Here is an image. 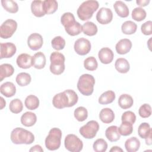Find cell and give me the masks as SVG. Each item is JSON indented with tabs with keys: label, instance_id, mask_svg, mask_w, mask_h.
Returning <instances> with one entry per match:
<instances>
[{
	"label": "cell",
	"instance_id": "1",
	"mask_svg": "<svg viewBox=\"0 0 152 152\" xmlns=\"http://www.w3.org/2000/svg\"><path fill=\"white\" fill-rule=\"evenodd\" d=\"M78 100V97L77 93L74 90L68 89L55 94L53 97L52 103L55 107L63 109L74 106Z\"/></svg>",
	"mask_w": 152,
	"mask_h": 152
},
{
	"label": "cell",
	"instance_id": "2",
	"mask_svg": "<svg viewBox=\"0 0 152 152\" xmlns=\"http://www.w3.org/2000/svg\"><path fill=\"white\" fill-rule=\"evenodd\" d=\"M61 22L65 27L66 33L70 36L78 35L82 31V26L75 21L74 15L71 12L64 13L61 16Z\"/></svg>",
	"mask_w": 152,
	"mask_h": 152
},
{
	"label": "cell",
	"instance_id": "3",
	"mask_svg": "<svg viewBox=\"0 0 152 152\" xmlns=\"http://www.w3.org/2000/svg\"><path fill=\"white\" fill-rule=\"evenodd\" d=\"M10 138L15 144H30L34 141V136L31 132L20 127L11 131Z\"/></svg>",
	"mask_w": 152,
	"mask_h": 152
},
{
	"label": "cell",
	"instance_id": "4",
	"mask_svg": "<svg viewBox=\"0 0 152 152\" xmlns=\"http://www.w3.org/2000/svg\"><path fill=\"white\" fill-rule=\"evenodd\" d=\"M99 6V4L97 1L88 0L83 2L77 11L78 18L82 21L90 19L93 13L98 9Z\"/></svg>",
	"mask_w": 152,
	"mask_h": 152
},
{
	"label": "cell",
	"instance_id": "5",
	"mask_svg": "<svg viewBox=\"0 0 152 152\" xmlns=\"http://www.w3.org/2000/svg\"><path fill=\"white\" fill-rule=\"evenodd\" d=\"M95 79L92 75L84 74L80 76L77 83V88L84 96H90L94 90Z\"/></svg>",
	"mask_w": 152,
	"mask_h": 152
},
{
	"label": "cell",
	"instance_id": "6",
	"mask_svg": "<svg viewBox=\"0 0 152 152\" xmlns=\"http://www.w3.org/2000/svg\"><path fill=\"white\" fill-rule=\"evenodd\" d=\"M50 71L55 75H60L65 70L64 55L58 52H53L50 56Z\"/></svg>",
	"mask_w": 152,
	"mask_h": 152
},
{
	"label": "cell",
	"instance_id": "7",
	"mask_svg": "<svg viewBox=\"0 0 152 152\" xmlns=\"http://www.w3.org/2000/svg\"><path fill=\"white\" fill-rule=\"evenodd\" d=\"M62 131L58 128H52L45 139V146L50 151L58 150L61 145Z\"/></svg>",
	"mask_w": 152,
	"mask_h": 152
},
{
	"label": "cell",
	"instance_id": "8",
	"mask_svg": "<svg viewBox=\"0 0 152 152\" xmlns=\"http://www.w3.org/2000/svg\"><path fill=\"white\" fill-rule=\"evenodd\" d=\"M65 148L71 152H79L83 147V141L74 134L67 135L64 140Z\"/></svg>",
	"mask_w": 152,
	"mask_h": 152
},
{
	"label": "cell",
	"instance_id": "9",
	"mask_svg": "<svg viewBox=\"0 0 152 152\" xmlns=\"http://www.w3.org/2000/svg\"><path fill=\"white\" fill-rule=\"evenodd\" d=\"M99 129V125L96 121L91 120L88 121L86 125L80 128V134L85 138L92 139L96 135Z\"/></svg>",
	"mask_w": 152,
	"mask_h": 152
},
{
	"label": "cell",
	"instance_id": "10",
	"mask_svg": "<svg viewBox=\"0 0 152 152\" xmlns=\"http://www.w3.org/2000/svg\"><path fill=\"white\" fill-rule=\"evenodd\" d=\"M17 28V23L12 19H7L0 27V36L2 39H8L15 33Z\"/></svg>",
	"mask_w": 152,
	"mask_h": 152
},
{
	"label": "cell",
	"instance_id": "11",
	"mask_svg": "<svg viewBox=\"0 0 152 152\" xmlns=\"http://www.w3.org/2000/svg\"><path fill=\"white\" fill-rule=\"evenodd\" d=\"M74 48L75 52L80 55H86L91 50L90 42L84 37L77 39L74 43Z\"/></svg>",
	"mask_w": 152,
	"mask_h": 152
},
{
	"label": "cell",
	"instance_id": "12",
	"mask_svg": "<svg viewBox=\"0 0 152 152\" xmlns=\"http://www.w3.org/2000/svg\"><path fill=\"white\" fill-rule=\"evenodd\" d=\"M112 19V11L108 8H100L96 14V20L101 24H107L110 23Z\"/></svg>",
	"mask_w": 152,
	"mask_h": 152
},
{
	"label": "cell",
	"instance_id": "13",
	"mask_svg": "<svg viewBox=\"0 0 152 152\" xmlns=\"http://www.w3.org/2000/svg\"><path fill=\"white\" fill-rule=\"evenodd\" d=\"M43 40L42 36L37 33L31 34L27 39V45L30 49L37 50L43 45Z\"/></svg>",
	"mask_w": 152,
	"mask_h": 152
},
{
	"label": "cell",
	"instance_id": "14",
	"mask_svg": "<svg viewBox=\"0 0 152 152\" xmlns=\"http://www.w3.org/2000/svg\"><path fill=\"white\" fill-rule=\"evenodd\" d=\"M1 59L11 58L16 52L15 45L11 42L1 43Z\"/></svg>",
	"mask_w": 152,
	"mask_h": 152
},
{
	"label": "cell",
	"instance_id": "15",
	"mask_svg": "<svg viewBox=\"0 0 152 152\" xmlns=\"http://www.w3.org/2000/svg\"><path fill=\"white\" fill-rule=\"evenodd\" d=\"M98 56L102 64H108L113 61L114 54L113 51L109 48H103L99 50Z\"/></svg>",
	"mask_w": 152,
	"mask_h": 152
},
{
	"label": "cell",
	"instance_id": "16",
	"mask_svg": "<svg viewBox=\"0 0 152 152\" xmlns=\"http://www.w3.org/2000/svg\"><path fill=\"white\" fill-rule=\"evenodd\" d=\"M132 48V42L128 39L120 40L116 45L115 49L118 53L124 55L129 52Z\"/></svg>",
	"mask_w": 152,
	"mask_h": 152
},
{
	"label": "cell",
	"instance_id": "17",
	"mask_svg": "<svg viewBox=\"0 0 152 152\" xmlns=\"http://www.w3.org/2000/svg\"><path fill=\"white\" fill-rule=\"evenodd\" d=\"M16 62L18 67L21 68H30L33 65L32 56L27 53H21L17 56Z\"/></svg>",
	"mask_w": 152,
	"mask_h": 152
},
{
	"label": "cell",
	"instance_id": "18",
	"mask_svg": "<svg viewBox=\"0 0 152 152\" xmlns=\"http://www.w3.org/2000/svg\"><path fill=\"white\" fill-rule=\"evenodd\" d=\"M46 56L42 52H38L32 56V65L38 69H42L46 65Z\"/></svg>",
	"mask_w": 152,
	"mask_h": 152
},
{
	"label": "cell",
	"instance_id": "19",
	"mask_svg": "<svg viewBox=\"0 0 152 152\" xmlns=\"http://www.w3.org/2000/svg\"><path fill=\"white\" fill-rule=\"evenodd\" d=\"M0 92L2 95L7 97H11L15 95L16 93V87L12 83L7 81L1 84Z\"/></svg>",
	"mask_w": 152,
	"mask_h": 152
},
{
	"label": "cell",
	"instance_id": "20",
	"mask_svg": "<svg viewBox=\"0 0 152 152\" xmlns=\"http://www.w3.org/2000/svg\"><path fill=\"white\" fill-rule=\"evenodd\" d=\"M113 8L118 15L120 17L125 18L129 15V8L124 2L121 1H116L113 5Z\"/></svg>",
	"mask_w": 152,
	"mask_h": 152
},
{
	"label": "cell",
	"instance_id": "21",
	"mask_svg": "<svg viewBox=\"0 0 152 152\" xmlns=\"http://www.w3.org/2000/svg\"><path fill=\"white\" fill-rule=\"evenodd\" d=\"M37 121V116L34 113L26 112L21 116V123L25 126H32Z\"/></svg>",
	"mask_w": 152,
	"mask_h": 152
},
{
	"label": "cell",
	"instance_id": "22",
	"mask_svg": "<svg viewBox=\"0 0 152 152\" xmlns=\"http://www.w3.org/2000/svg\"><path fill=\"white\" fill-rule=\"evenodd\" d=\"M105 135L107 139L110 142H115L121 138V134L118 131V127L112 125L108 127L105 131Z\"/></svg>",
	"mask_w": 152,
	"mask_h": 152
},
{
	"label": "cell",
	"instance_id": "23",
	"mask_svg": "<svg viewBox=\"0 0 152 152\" xmlns=\"http://www.w3.org/2000/svg\"><path fill=\"white\" fill-rule=\"evenodd\" d=\"M99 118L101 121L104 124H110L115 119V114L113 110L108 107L101 110L99 114Z\"/></svg>",
	"mask_w": 152,
	"mask_h": 152
},
{
	"label": "cell",
	"instance_id": "24",
	"mask_svg": "<svg viewBox=\"0 0 152 152\" xmlns=\"http://www.w3.org/2000/svg\"><path fill=\"white\" fill-rule=\"evenodd\" d=\"M140 147V141L135 137L127 139L125 142V147L128 152H135L139 150Z\"/></svg>",
	"mask_w": 152,
	"mask_h": 152
},
{
	"label": "cell",
	"instance_id": "25",
	"mask_svg": "<svg viewBox=\"0 0 152 152\" xmlns=\"http://www.w3.org/2000/svg\"><path fill=\"white\" fill-rule=\"evenodd\" d=\"M31 11L33 14L37 17H42L45 15L43 8V1L36 0L31 4Z\"/></svg>",
	"mask_w": 152,
	"mask_h": 152
},
{
	"label": "cell",
	"instance_id": "26",
	"mask_svg": "<svg viewBox=\"0 0 152 152\" xmlns=\"http://www.w3.org/2000/svg\"><path fill=\"white\" fill-rule=\"evenodd\" d=\"M115 67L119 72L122 74L128 72L130 69V65L128 61L123 58H119L116 60Z\"/></svg>",
	"mask_w": 152,
	"mask_h": 152
},
{
	"label": "cell",
	"instance_id": "27",
	"mask_svg": "<svg viewBox=\"0 0 152 152\" xmlns=\"http://www.w3.org/2000/svg\"><path fill=\"white\" fill-rule=\"evenodd\" d=\"M133 103L132 97L128 94H122L118 99V104L123 109L130 108L133 105Z\"/></svg>",
	"mask_w": 152,
	"mask_h": 152
},
{
	"label": "cell",
	"instance_id": "28",
	"mask_svg": "<svg viewBox=\"0 0 152 152\" xmlns=\"http://www.w3.org/2000/svg\"><path fill=\"white\" fill-rule=\"evenodd\" d=\"M58 2L55 0H45L43 1V8L45 14L54 13L58 9Z\"/></svg>",
	"mask_w": 152,
	"mask_h": 152
},
{
	"label": "cell",
	"instance_id": "29",
	"mask_svg": "<svg viewBox=\"0 0 152 152\" xmlns=\"http://www.w3.org/2000/svg\"><path fill=\"white\" fill-rule=\"evenodd\" d=\"M14 72V68L10 64H3L0 65V81L5 78L11 76Z\"/></svg>",
	"mask_w": 152,
	"mask_h": 152
},
{
	"label": "cell",
	"instance_id": "30",
	"mask_svg": "<svg viewBox=\"0 0 152 152\" xmlns=\"http://www.w3.org/2000/svg\"><path fill=\"white\" fill-rule=\"evenodd\" d=\"M115 97V92L112 90H108L101 94L99 98V103L101 104H107L112 103Z\"/></svg>",
	"mask_w": 152,
	"mask_h": 152
},
{
	"label": "cell",
	"instance_id": "31",
	"mask_svg": "<svg viewBox=\"0 0 152 152\" xmlns=\"http://www.w3.org/2000/svg\"><path fill=\"white\" fill-rule=\"evenodd\" d=\"M97 26L94 23L91 21L86 22L82 26L83 32L84 34L88 36H94L97 33Z\"/></svg>",
	"mask_w": 152,
	"mask_h": 152
},
{
	"label": "cell",
	"instance_id": "32",
	"mask_svg": "<svg viewBox=\"0 0 152 152\" xmlns=\"http://www.w3.org/2000/svg\"><path fill=\"white\" fill-rule=\"evenodd\" d=\"M24 104L29 110H35L39 106V100L34 95H28L25 99Z\"/></svg>",
	"mask_w": 152,
	"mask_h": 152
},
{
	"label": "cell",
	"instance_id": "33",
	"mask_svg": "<svg viewBox=\"0 0 152 152\" xmlns=\"http://www.w3.org/2000/svg\"><path fill=\"white\" fill-rule=\"evenodd\" d=\"M137 28V25L132 21H125L121 26V30L125 34H132L135 33Z\"/></svg>",
	"mask_w": 152,
	"mask_h": 152
},
{
	"label": "cell",
	"instance_id": "34",
	"mask_svg": "<svg viewBox=\"0 0 152 152\" xmlns=\"http://www.w3.org/2000/svg\"><path fill=\"white\" fill-rule=\"evenodd\" d=\"M31 78L30 75L27 72H21L17 74L15 78V81L18 85L23 87L27 86L31 82Z\"/></svg>",
	"mask_w": 152,
	"mask_h": 152
},
{
	"label": "cell",
	"instance_id": "35",
	"mask_svg": "<svg viewBox=\"0 0 152 152\" xmlns=\"http://www.w3.org/2000/svg\"><path fill=\"white\" fill-rule=\"evenodd\" d=\"M2 6L8 12L10 13H16L18 11L17 4L12 0H2Z\"/></svg>",
	"mask_w": 152,
	"mask_h": 152
},
{
	"label": "cell",
	"instance_id": "36",
	"mask_svg": "<svg viewBox=\"0 0 152 152\" xmlns=\"http://www.w3.org/2000/svg\"><path fill=\"white\" fill-rule=\"evenodd\" d=\"M75 118L79 122H83L85 121L88 117V112L86 107L83 106H80L76 108L74 112Z\"/></svg>",
	"mask_w": 152,
	"mask_h": 152
},
{
	"label": "cell",
	"instance_id": "37",
	"mask_svg": "<svg viewBox=\"0 0 152 152\" xmlns=\"http://www.w3.org/2000/svg\"><path fill=\"white\" fill-rule=\"evenodd\" d=\"M152 132L150 125L147 122H142L138 128V135L141 138L145 139L150 133Z\"/></svg>",
	"mask_w": 152,
	"mask_h": 152
},
{
	"label": "cell",
	"instance_id": "38",
	"mask_svg": "<svg viewBox=\"0 0 152 152\" xmlns=\"http://www.w3.org/2000/svg\"><path fill=\"white\" fill-rule=\"evenodd\" d=\"M9 109L12 113H20L23 109V103L20 99H14L10 102L9 104Z\"/></svg>",
	"mask_w": 152,
	"mask_h": 152
},
{
	"label": "cell",
	"instance_id": "39",
	"mask_svg": "<svg viewBox=\"0 0 152 152\" xmlns=\"http://www.w3.org/2000/svg\"><path fill=\"white\" fill-rule=\"evenodd\" d=\"M147 16L145 11L141 7L135 8L132 11V18L137 21L144 20Z\"/></svg>",
	"mask_w": 152,
	"mask_h": 152
},
{
	"label": "cell",
	"instance_id": "40",
	"mask_svg": "<svg viewBox=\"0 0 152 152\" xmlns=\"http://www.w3.org/2000/svg\"><path fill=\"white\" fill-rule=\"evenodd\" d=\"M119 132L123 136L131 135L133 132L132 124L127 122H122L120 126L118 128Z\"/></svg>",
	"mask_w": 152,
	"mask_h": 152
},
{
	"label": "cell",
	"instance_id": "41",
	"mask_svg": "<svg viewBox=\"0 0 152 152\" xmlns=\"http://www.w3.org/2000/svg\"><path fill=\"white\" fill-rule=\"evenodd\" d=\"M93 148L96 152H104L107 148V143L104 139L99 138L94 142Z\"/></svg>",
	"mask_w": 152,
	"mask_h": 152
},
{
	"label": "cell",
	"instance_id": "42",
	"mask_svg": "<svg viewBox=\"0 0 152 152\" xmlns=\"http://www.w3.org/2000/svg\"><path fill=\"white\" fill-rule=\"evenodd\" d=\"M84 66L87 70L94 71L98 66L97 61L93 56L88 57L84 61Z\"/></svg>",
	"mask_w": 152,
	"mask_h": 152
},
{
	"label": "cell",
	"instance_id": "43",
	"mask_svg": "<svg viewBox=\"0 0 152 152\" xmlns=\"http://www.w3.org/2000/svg\"><path fill=\"white\" fill-rule=\"evenodd\" d=\"M51 45L54 49L60 50L64 48L65 46V40L61 36H56L52 40Z\"/></svg>",
	"mask_w": 152,
	"mask_h": 152
},
{
	"label": "cell",
	"instance_id": "44",
	"mask_svg": "<svg viewBox=\"0 0 152 152\" xmlns=\"http://www.w3.org/2000/svg\"><path fill=\"white\" fill-rule=\"evenodd\" d=\"M139 115L142 118H147L151 115V107L150 104L145 103L140 106L138 110Z\"/></svg>",
	"mask_w": 152,
	"mask_h": 152
},
{
	"label": "cell",
	"instance_id": "45",
	"mask_svg": "<svg viewBox=\"0 0 152 152\" xmlns=\"http://www.w3.org/2000/svg\"><path fill=\"white\" fill-rule=\"evenodd\" d=\"M121 120L122 122H127L133 125L136 121V116L132 111H126L122 114Z\"/></svg>",
	"mask_w": 152,
	"mask_h": 152
},
{
	"label": "cell",
	"instance_id": "46",
	"mask_svg": "<svg viewBox=\"0 0 152 152\" xmlns=\"http://www.w3.org/2000/svg\"><path fill=\"white\" fill-rule=\"evenodd\" d=\"M141 30L144 35H151L152 34V21H147L143 23L141 25Z\"/></svg>",
	"mask_w": 152,
	"mask_h": 152
},
{
	"label": "cell",
	"instance_id": "47",
	"mask_svg": "<svg viewBox=\"0 0 152 152\" xmlns=\"http://www.w3.org/2000/svg\"><path fill=\"white\" fill-rule=\"evenodd\" d=\"M150 2V0H137L136 1V3L140 7H145Z\"/></svg>",
	"mask_w": 152,
	"mask_h": 152
},
{
	"label": "cell",
	"instance_id": "48",
	"mask_svg": "<svg viewBox=\"0 0 152 152\" xmlns=\"http://www.w3.org/2000/svg\"><path fill=\"white\" fill-rule=\"evenodd\" d=\"M29 151H40L43 152V149L42 148V147L40 145H35L33 146L30 150Z\"/></svg>",
	"mask_w": 152,
	"mask_h": 152
},
{
	"label": "cell",
	"instance_id": "49",
	"mask_svg": "<svg viewBox=\"0 0 152 152\" xmlns=\"http://www.w3.org/2000/svg\"><path fill=\"white\" fill-rule=\"evenodd\" d=\"M122 152L123 150L118 146H113L110 150V152Z\"/></svg>",
	"mask_w": 152,
	"mask_h": 152
},
{
	"label": "cell",
	"instance_id": "50",
	"mask_svg": "<svg viewBox=\"0 0 152 152\" xmlns=\"http://www.w3.org/2000/svg\"><path fill=\"white\" fill-rule=\"evenodd\" d=\"M152 143V141H151V133L150 134V135L145 138V144L147 145H151Z\"/></svg>",
	"mask_w": 152,
	"mask_h": 152
},
{
	"label": "cell",
	"instance_id": "51",
	"mask_svg": "<svg viewBox=\"0 0 152 152\" xmlns=\"http://www.w3.org/2000/svg\"><path fill=\"white\" fill-rule=\"evenodd\" d=\"M6 105V102L2 97H1V109H2Z\"/></svg>",
	"mask_w": 152,
	"mask_h": 152
}]
</instances>
